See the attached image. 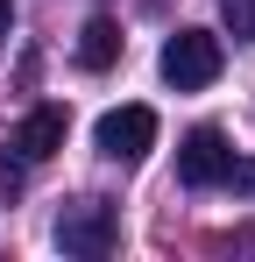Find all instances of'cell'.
<instances>
[{"mask_svg": "<svg viewBox=\"0 0 255 262\" xmlns=\"http://www.w3.org/2000/svg\"><path fill=\"white\" fill-rule=\"evenodd\" d=\"M220 64H227V50H220L213 29H177L163 43V57H156V71H163L170 92H206L220 78Z\"/></svg>", "mask_w": 255, "mask_h": 262, "instance_id": "6da1fadb", "label": "cell"}, {"mask_svg": "<svg viewBox=\"0 0 255 262\" xmlns=\"http://www.w3.org/2000/svg\"><path fill=\"white\" fill-rule=\"evenodd\" d=\"M114 57H121V29H114L107 14H92V21L78 29V64H85V71H107Z\"/></svg>", "mask_w": 255, "mask_h": 262, "instance_id": "8992f818", "label": "cell"}, {"mask_svg": "<svg viewBox=\"0 0 255 262\" xmlns=\"http://www.w3.org/2000/svg\"><path fill=\"white\" fill-rule=\"evenodd\" d=\"M114 241H121V213L99 206V199H78V206L57 213V248H64V255L99 262V255H114Z\"/></svg>", "mask_w": 255, "mask_h": 262, "instance_id": "7a4b0ae2", "label": "cell"}, {"mask_svg": "<svg viewBox=\"0 0 255 262\" xmlns=\"http://www.w3.org/2000/svg\"><path fill=\"white\" fill-rule=\"evenodd\" d=\"M7 29H14V0H0V43H7Z\"/></svg>", "mask_w": 255, "mask_h": 262, "instance_id": "9c48e42d", "label": "cell"}, {"mask_svg": "<svg viewBox=\"0 0 255 262\" xmlns=\"http://www.w3.org/2000/svg\"><path fill=\"white\" fill-rule=\"evenodd\" d=\"M92 142H99L107 163H142L156 149V106H114V114H99Z\"/></svg>", "mask_w": 255, "mask_h": 262, "instance_id": "3957f363", "label": "cell"}, {"mask_svg": "<svg viewBox=\"0 0 255 262\" xmlns=\"http://www.w3.org/2000/svg\"><path fill=\"white\" fill-rule=\"evenodd\" d=\"M220 184H227V191H248V199H255V163H241V156H234V163H227V177H220Z\"/></svg>", "mask_w": 255, "mask_h": 262, "instance_id": "ba28073f", "label": "cell"}, {"mask_svg": "<svg viewBox=\"0 0 255 262\" xmlns=\"http://www.w3.org/2000/svg\"><path fill=\"white\" fill-rule=\"evenodd\" d=\"M64 135H71V114H64V106H29L22 128H14V156H22V163H50V156L64 149Z\"/></svg>", "mask_w": 255, "mask_h": 262, "instance_id": "5b68a950", "label": "cell"}, {"mask_svg": "<svg viewBox=\"0 0 255 262\" xmlns=\"http://www.w3.org/2000/svg\"><path fill=\"white\" fill-rule=\"evenodd\" d=\"M227 36L255 43V0H227Z\"/></svg>", "mask_w": 255, "mask_h": 262, "instance_id": "52a82bcc", "label": "cell"}, {"mask_svg": "<svg viewBox=\"0 0 255 262\" xmlns=\"http://www.w3.org/2000/svg\"><path fill=\"white\" fill-rule=\"evenodd\" d=\"M227 163H234V149H227V135H220V128H192L184 142H177V184H192V191L220 184Z\"/></svg>", "mask_w": 255, "mask_h": 262, "instance_id": "277c9868", "label": "cell"}]
</instances>
